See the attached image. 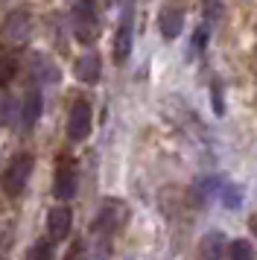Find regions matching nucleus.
I'll return each mask as SVG.
<instances>
[{"label": "nucleus", "mask_w": 257, "mask_h": 260, "mask_svg": "<svg viewBox=\"0 0 257 260\" xmlns=\"http://www.w3.org/2000/svg\"><path fill=\"white\" fill-rule=\"evenodd\" d=\"M33 176V155L29 152H18L15 158L9 161V167L3 170V176H0V187L6 196H21L23 190H26V181Z\"/></svg>", "instance_id": "nucleus-1"}, {"label": "nucleus", "mask_w": 257, "mask_h": 260, "mask_svg": "<svg viewBox=\"0 0 257 260\" xmlns=\"http://www.w3.org/2000/svg\"><path fill=\"white\" fill-rule=\"evenodd\" d=\"M41 111H44V96H41V91H38V88L26 91L23 108H21V123L26 129H33L35 123H38V117H41Z\"/></svg>", "instance_id": "nucleus-11"}, {"label": "nucleus", "mask_w": 257, "mask_h": 260, "mask_svg": "<svg viewBox=\"0 0 257 260\" xmlns=\"http://www.w3.org/2000/svg\"><path fill=\"white\" fill-rule=\"evenodd\" d=\"M123 21L117 26V36H114V59L117 61H126L132 56V44H135V24H132V6L123 9Z\"/></svg>", "instance_id": "nucleus-5"}, {"label": "nucleus", "mask_w": 257, "mask_h": 260, "mask_svg": "<svg viewBox=\"0 0 257 260\" xmlns=\"http://www.w3.org/2000/svg\"><path fill=\"white\" fill-rule=\"evenodd\" d=\"M123 213H126V205L120 199H103V205H100V211H97V216H93L91 222V231L97 237H111L120 228V219H123Z\"/></svg>", "instance_id": "nucleus-3"}, {"label": "nucleus", "mask_w": 257, "mask_h": 260, "mask_svg": "<svg viewBox=\"0 0 257 260\" xmlns=\"http://www.w3.org/2000/svg\"><path fill=\"white\" fill-rule=\"evenodd\" d=\"M15 114H18V103H15L12 94H6L0 100V123H3V126H12V123H15Z\"/></svg>", "instance_id": "nucleus-16"}, {"label": "nucleus", "mask_w": 257, "mask_h": 260, "mask_svg": "<svg viewBox=\"0 0 257 260\" xmlns=\"http://www.w3.org/2000/svg\"><path fill=\"white\" fill-rule=\"evenodd\" d=\"M184 29V9L181 6H164L161 9V36L164 38H178Z\"/></svg>", "instance_id": "nucleus-10"}, {"label": "nucleus", "mask_w": 257, "mask_h": 260, "mask_svg": "<svg viewBox=\"0 0 257 260\" xmlns=\"http://www.w3.org/2000/svg\"><path fill=\"white\" fill-rule=\"evenodd\" d=\"M251 231H254V237H257V213L251 216Z\"/></svg>", "instance_id": "nucleus-19"}, {"label": "nucleus", "mask_w": 257, "mask_h": 260, "mask_svg": "<svg viewBox=\"0 0 257 260\" xmlns=\"http://www.w3.org/2000/svg\"><path fill=\"white\" fill-rule=\"evenodd\" d=\"M100 73H103V61L97 53H82L76 59V79L85 85H97L100 82Z\"/></svg>", "instance_id": "nucleus-9"}, {"label": "nucleus", "mask_w": 257, "mask_h": 260, "mask_svg": "<svg viewBox=\"0 0 257 260\" xmlns=\"http://www.w3.org/2000/svg\"><path fill=\"white\" fill-rule=\"evenodd\" d=\"M210 103L216 106V114H222V111H225V108H222V94H219V88H213V91H210Z\"/></svg>", "instance_id": "nucleus-18"}, {"label": "nucleus", "mask_w": 257, "mask_h": 260, "mask_svg": "<svg viewBox=\"0 0 257 260\" xmlns=\"http://www.w3.org/2000/svg\"><path fill=\"white\" fill-rule=\"evenodd\" d=\"M29 73H33L38 82H58V68H56V61L50 59L47 53H33V68H29Z\"/></svg>", "instance_id": "nucleus-12"}, {"label": "nucleus", "mask_w": 257, "mask_h": 260, "mask_svg": "<svg viewBox=\"0 0 257 260\" xmlns=\"http://www.w3.org/2000/svg\"><path fill=\"white\" fill-rule=\"evenodd\" d=\"M91 126H93V111L85 100H76L70 106V114H68V138L73 143L85 141L91 135Z\"/></svg>", "instance_id": "nucleus-4"}, {"label": "nucleus", "mask_w": 257, "mask_h": 260, "mask_svg": "<svg viewBox=\"0 0 257 260\" xmlns=\"http://www.w3.org/2000/svg\"><path fill=\"white\" fill-rule=\"evenodd\" d=\"M199 254L202 260H222L228 254V240L222 231H208V234L202 237V243H199Z\"/></svg>", "instance_id": "nucleus-8"}, {"label": "nucleus", "mask_w": 257, "mask_h": 260, "mask_svg": "<svg viewBox=\"0 0 257 260\" xmlns=\"http://www.w3.org/2000/svg\"><path fill=\"white\" fill-rule=\"evenodd\" d=\"M23 260H56V243H53L50 237H44V240H35Z\"/></svg>", "instance_id": "nucleus-13"}, {"label": "nucleus", "mask_w": 257, "mask_h": 260, "mask_svg": "<svg viewBox=\"0 0 257 260\" xmlns=\"http://www.w3.org/2000/svg\"><path fill=\"white\" fill-rule=\"evenodd\" d=\"M70 222H73L70 208H65V205L50 208V213H47V231H50V240H53V243H56V240H65L68 231H70Z\"/></svg>", "instance_id": "nucleus-7"}, {"label": "nucleus", "mask_w": 257, "mask_h": 260, "mask_svg": "<svg viewBox=\"0 0 257 260\" xmlns=\"http://www.w3.org/2000/svg\"><path fill=\"white\" fill-rule=\"evenodd\" d=\"M73 36L82 44H93L100 38V15L93 3H76L73 6Z\"/></svg>", "instance_id": "nucleus-2"}, {"label": "nucleus", "mask_w": 257, "mask_h": 260, "mask_svg": "<svg viewBox=\"0 0 257 260\" xmlns=\"http://www.w3.org/2000/svg\"><path fill=\"white\" fill-rule=\"evenodd\" d=\"M53 196L56 199H73L76 196V167L65 161V164H58L56 170V181H53Z\"/></svg>", "instance_id": "nucleus-6"}, {"label": "nucleus", "mask_w": 257, "mask_h": 260, "mask_svg": "<svg viewBox=\"0 0 257 260\" xmlns=\"http://www.w3.org/2000/svg\"><path fill=\"white\" fill-rule=\"evenodd\" d=\"M228 260H257V251L248 240H234L228 243Z\"/></svg>", "instance_id": "nucleus-15"}, {"label": "nucleus", "mask_w": 257, "mask_h": 260, "mask_svg": "<svg viewBox=\"0 0 257 260\" xmlns=\"http://www.w3.org/2000/svg\"><path fill=\"white\" fill-rule=\"evenodd\" d=\"M12 76H15V61H12L9 56H6V53L0 50V88L9 82Z\"/></svg>", "instance_id": "nucleus-17"}, {"label": "nucleus", "mask_w": 257, "mask_h": 260, "mask_svg": "<svg viewBox=\"0 0 257 260\" xmlns=\"http://www.w3.org/2000/svg\"><path fill=\"white\" fill-rule=\"evenodd\" d=\"M6 36H9L15 44H23V41H26V36H29V15H26V18H23V15H12Z\"/></svg>", "instance_id": "nucleus-14"}]
</instances>
